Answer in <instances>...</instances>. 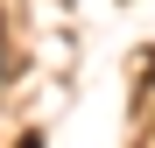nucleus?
I'll list each match as a JSON object with an SVG mask.
<instances>
[{"instance_id": "obj_1", "label": "nucleus", "mask_w": 155, "mask_h": 148, "mask_svg": "<svg viewBox=\"0 0 155 148\" xmlns=\"http://www.w3.org/2000/svg\"><path fill=\"white\" fill-rule=\"evenodd\" d=\"M0 35H7V21H0ZM0 85H7V49H0Z\"/></svg>"}]
</instances>
